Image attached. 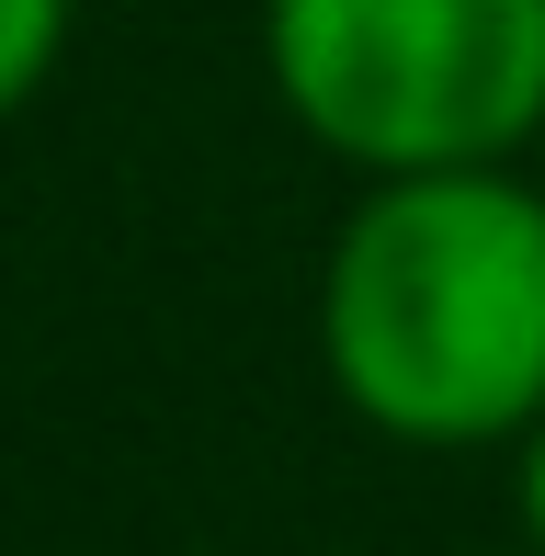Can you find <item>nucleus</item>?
Listing matches in <instances>:
<instances>
[{"mask_svg":"<svg viewBox=\"0 0 545 556\" xmlns=\"http://www.w3.org/2000/svg\"><path fill=\"white\" fill-rule=\"evenodd\" d=\"M318 364L386 443H523L545 420V193L511 170H409L318 262Z\"/></svg>","mask_w":545,"mask_h":556,"instance_id":"f257e3e1","label":"nucleus"},{"mask_svg":"<svg viewBox=\"0 0 545 556\" xmlns=\"http://www.w3.org/2000/svg\"><path fill=\"white\" fill-rule=\"evenodd\" d=\"M523 534L545 545V420L523 432Z\"/></svg>","mask_w":545,"mask_h":556,"instance_id":"20e7f679","label":"nucleus"},{"mask_svg":"<svg viewBox=\"0 0 545 556\" xmlns=\"http://www.w3.org/2000/svg\"><path fill=\"white\" fill-rule=\"evenodd\" d=\"M58 46H68V0H0V125L46 91Z\"/></svg>","mask_w":545,"mask_h":556,"instance_id":"7ed1b4c3","label":"nucleus"},{"mask_svg":"<svg viewBox=\"0 0 545 556\" xmlns=\"http://www.w3.org/2000/svg\"><path fill=\"white\" fill-rule=\"evenodd\" d=\"M262 68L364 182L500 170L545 125V0H272Z\"/></svg>","mask_w":545,"mask_h":556,"instance_id":"f03ea898","label":"nucleus"}]
</instances>
